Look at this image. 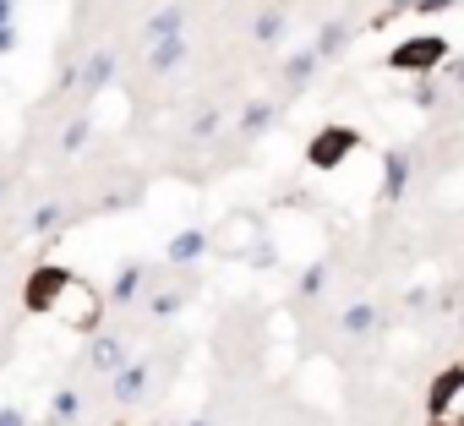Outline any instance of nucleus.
Here are the masks:
<instances>
[{
	"label": "nucleus",
	"instance_id": "10",
	"mask_svg": "<svg viewBox=\"0 0 464 426\" xmlns=\"http://www.w3.org/2000/svg\"><path fill=\"white\" fill-rule=\"evenodd\" d=\"M344 44H350V23H328V28L317 34V44H312V50H317L323 61H334V55H339Z\"/></svg>",
	"mask_w": 464,
	"mask_h": 426
},
{
	"label": "nucleus",
	"instance_id": "5",
	"mask_svg": "<svg viewBox=\"0 0 464 426\" xmlns=\"http://www.w3.org/2000/svg\"><path fill=\"white\" fill-rule=\"evenodd\" d=\"M72 285H77L72 274H61V268H39V274L28 279V306H34V312H44V306H55V295H61V290H72Z\"/></svg>",
	"mask_w": 464,
	"mask_h": 426
},
{
	"label": "nucleus",
	"instance_id": "7",
	"mask_svg": "<svg viewBox=\"0 0 464 426\" xmlns=\"http://www.w3.org/2000/svg\"><path fill=\"white\" fill-rule=\"evenodd\" d=\"M339 328H344L350 339H366V334H377V306H372V301H355V306H344Z\"/></svg>",
	"mask_w": 464,
	"mask_h": 426
},
{
	"label": "nucleus",
	"instance_id": "15",
	"mask_svg": "<svg viewBox=\"0 0 464 426\" xmlns=\"http://www.w3.org/2000/svg\"><path fill=\"white\" fill-rule=\"evenodd\" d=\"M453 6H459V0H415L410 12H420V17H437V12H453Z\"/></svg>",
	"mask_w": 464,
	"mask_h": 426
},
{
	"label": "nucleus",
	"instance_id": "1",
	"mask_svg": "<svg viewBox=\"0 0 464 426\" xmlns=\"http://www.w3.org/2000/svg\"><path fill=\"white\" fill-rule=\"evenodd\" d=\"M426 426H464V361L437 372L426 388Z\"/></svg>",
	"mask_w": 464,
	"mask_h": 426
},
{
	"label": "nucleus",
	"instance_id": "3",
	"mask_svg": "<svg viewBox=\"0 0 464 426\" xmlns=\"http://www.w3.org/2000/svg\"><path fill=\"white\" fill-rule=\"evenodd\" d=\"M355 148H361V131H355V126H323V131L306 142V164H312V169H339Z\"/></svg>",
	"mask_w": 464,
	"mask_h": 426
},
{
	"label": "nucleus",
	"instance_id": "6",
	"mask_svg": "<svg viewBox=\"0 0 464 426\" xmlns=\"http://www.w3.org/2000/svg\"><path fill=\"white\" fill-rule=\"evenodd\" d=\"M317 66H323V55H317V50L306 44V50H295V55L285 61V72H279V77H285V88H290V93H301V88H306V82L317 77Z\"/></svg>",
	"mask_w": 464,
	"mask_h": 426
},
{
	"label": "nucleus",
	"instance_id": "14",
	"mask_svg": "<svg viewBox=\"0 0 464 426\" xmlns=\"http://www.w3.org/2000/svg\"><path fill=\"white\" fill-rule=\"evenodd\" d=\"M410 6H415V0H388V6H382V12L372 17V28H388V23H393V17H404Z\"/></svg>",
	"mask_w": 464,
	"mask_h": 426
},
{
	"label": "nucleus",
	"instance_id": "4",
	"mask_svg": "<svg viewBox=\"0 0 464 426\" xmlns=\"http://www.w3.org/2000/svg\"><path fill=\"white\" fill-rule=\"evenodd\" d=\"M410 169H415V164H410L404 148H388V153H382V186H377V202H382V208H399V202L410 197Z\"/></svg>",
	"mask_w": 464,
	"mask_h": 426
},
{
	"label": "nucleus",
	"instance_id": "8",
	"mask_svg": "<svg viewBox=\"0 0 464 426\" xmlns=\"http://www.w3.org/2000/svg\"><path fill=\"white\" fill-rule=\"evenodd\" d=\"M208 252V236L202 230H180L175 241H169V263H197Z\"/></svg>",
	"mask_w": 464,
	"mask_h": 426
},
{
	"label": "nucleus",
	"instance_id": "9",
	"mask_svg": "<svg viewBox=\"0 0 464 426\" xmlns=\"http://www.w3.org/2000/svg\"><path fill=\"white\" fill-rule=\"evenodd\" d=\"M268 126H274V104L268 99H257V104L241 110V137H263Z\"/></svg>",
	"mask_w": 464,
	"mask_h": 426
},
{
	"label": "nucleus",
	"instance_id": "2",
	"mask_svg": "<svg viewBox=\"0 0 464 426\" xmlns=\"http://www.w3.org/2000/svg\"><path fill=\"white\" fill-rule=\"evenodd\" d=\"M442 61H448V44H442L437 34H415V39L393 44V55H388V72H410V77H420V72H437Z\"/></svg>",
	"mask_w": 464,
	"mask_h": 426
},
{
	"label": "nucleus",
	"instance_id": "16",
	"mask_svg": "<svg viewBox=\"0 0 464 426\" xmlns=\"http://www.w3.org/2000/svg\"><path fill=\"white\" fill-rule=\"evenodd\" d=\"M191 426H208V421H191Z\"/></svg>",
	"mask_w": 464,
	"mask_h": 426
},
{
	"label": "nucleus",
	"instance_id": "13",
	"mask_svg": "<svg viewBox=\"0 0 464 426\" xmlns=\"http://www.w3.org/2000/svg\"><path fill=\"white\" fill-rule=\"evenodd\" d=\"M323 285H328V263H312L301 274V295H323Z\"/></svg>",
	"mask_w": 464,
	"mask_h": 426
},
{
	"label": "nucleus",
	"instance_id": "12",
	"mask_svg": "<svg viewBox=\"0 0 464 426\" xmlns=\"http://www.w3.org/2000/svg\"><path fill=\"white\" fill-rule=\"evenodd\" d=\"M252 34H257V44H279V39H285V17H279V12H268V17H257V28H252Z\"/></svg>",
	"mask_w": 464,
	"mask_h": 426
},
{
	"label": "nucleus",
	"instance_id": "11",
	"mask_svg": "<svg viewBox=\"0 0 464 426\" xmlns=\"http://www.w3.org/2000/svg\"><path fill=\"white\" fill-rule=\"evenodd\" d=\"M410 99H415V110H437V99H442V82H437V72H420Z\"/></svg>",
	"mask_w": 464,
	"mask_h": 426
}]
</instances>
